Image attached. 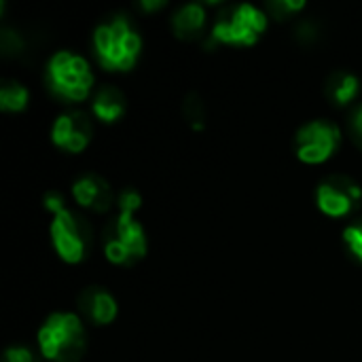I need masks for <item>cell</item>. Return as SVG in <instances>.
I'll use <instances>...</instances> for the list:
<instances>
[{"label": "cell", "instance_id": "cell-1", "mask_svg": "<svg viewBox=\"0 0 362 362\" xmlns=\"http://www.w3.org/2000/svg\"><path fill=\"white\" fill-rule=\"evenodd\" d=\"M140 202L134 189H125L117 202L119 214L104 229V252L117 265H134L146 252V235L136 218Z\"/></svg>", "mask_w": 362, "mask_h": 362}, {"label": "cell", "instance_id": "cell-2", "mask_svg": "<svg viewBox=\"0 0 362 362\" xmlns=\"http://www.w3.org/2000/svg\"><path fill=\"white\" fill-rule=\"evenodd\" d=\"M93 47L106 70H129L138 59L142 40L127 17L117 15L95 28Z\"/></svg>", "mask_w": 362, "mask_h": 362}, {"label": "cell", "instance_id": "cell-3", "mask_svg": "<svg viewBox=\"0 0 362 362\" xmlns=\"http://www.w3.org/2000/svg\"><path fill=\"white\" fill-rule=\"evenodd\" d=\"M38 346L45 358L76 362L85 352V327L76 314L55 312L38 331Z\"/></svg>", "mask_w": 362, "mask_h": 362}, {"label": "cell", "instance_id": "cell-4", "mask_svg": "<svg viewBox=\"0 0 362 362\" xmlns=\"http://www.w3.org/2000/svg\"><path fill=\"white\" fill-rule=\"evenodd\" d=\"M47 83L57 98L81 102L93 87V74L85 57L72 51H57L49 59Z\"/></svg>", "mask_w": 362, "mask_h": 362}, {"label": "cell", "instance_id": "cell-5", "mask_svg": "<svg viewBox=\"0 0 362 362\" xmlns=\"http://www.w3.org/2000/svg\"><path fill=\"white\" fill-rule=\"evenodd\" d=\"M267 28V15L255 4L242 2L218 13L212 38L225 45H255Z\"/></svg>", "mask_w": 362, "mask_h": 362}, {"label": "cell", "instance_id": "cell-6", "mask_svg": "<svg viewBox=\"0 0 362 362\" xmlns=\"http://www.w3.org/2000/svg\"><path fill=\"white\" fill-rule=\"evenodd\" d=\"M51 240L57 250V255L68 263L83 261L89 242H91V229L78 214L70 212L68 208H62L53 214L51 221Z\"/></svg>", "mask_w": 362, "mask_h": 362}, {"label": "cell", "instance_id": "cell-7", "mask_svg": "<svg viewBox=\"0 0 362 362\" xmlns=\"http://www.w3.org/2000/svg\"><path fill=\"white\" fill-rule=\"evenodd\" d=\"M339 142L341 134L337 125L322 119L305 123L297 132V157L303 163H322L337 151Z\"/></svg>", "mask_w": 362, "mask_h": 362}, {"label": "cell", "instance_id": "cell-8", "mask_svg": "<svg viewBox=\"0 0 362 362\" xmlns=\"http://www.w3.org/2000/svg\"><path fill=\"white\" fill-rule=\"evenodd\" d=\"M362 199V191L356 180L344 174H333L320 182L316 191L318 208L327 216H346L350 214Z\"/></svg>", "mask_w": 362, "mask_h": 362}, {"label": "cell", "instance_id": "cell-9", "mask_svg": "<svg viewBox=\"0 0 362 362\" xmlns=\"http://www.w3.org/2000/svg\"><path fill=\"white\" fill-rule=\"evenodd\" d=\"M91 136H93L91 121L81 110H70L59 115L51 129L53 142L68 153H81L89 144Z\"/></svg>", "mask_w": 362, "mask_h": 362}, {"label": "cell", "instance_id": "cell-10", "mask_svg": "<svg viewBox=\"0 0 362 362\" xmlns=\"http://www.w3.org/2000/svg\"><path fill=\"white\" fill-rule=\"evenodd\" d=\"M72 195L78 206L93 210V212H106L115 202V191L108 185L106 178L98 174H85L72 185Z\"/></svg>", "mask_w": 362, "mask_h": 362}, {"label": "cell", "instance_id": "cell-11", "mask_svg": "<svg viewBox=\"0 0 362 362\" xmlns=\"http://www.w3.org/2000/svg\"><path fill=\"white\" fill-rule=\"evenodd\" d=\"M78 310L93 325H110L117 318V301L102 286H89L78 295Z\"/></svg>", "mask_w": 362, "mask_h": 362}, {"label": "cell", "instance_id": "cell-12", "mask_svg": "<svg viewBox=\"0 0 362 362\" xmlns=\"http://www.w3.org/2000/svg\"><path fill=\"white\" fill-rule=\"evenodd\" d=\"M206 25V11L202 4L197 2H189L185 6H180L174 17H172V28L174 34L182 40H193L202 34Z\"/></svg>", "mask_w": 362, "mask_h": 362}, {"label": "cell", "instance_id": "cell-13", "mask_svg": "<svg viewBox=\"0 0 362 362\" xmlns=\"http://www.w3.org/2000/svg\"><path fill=\"white\" fill-rule=\"evenodd\" d=\"M125 110V95L119 87L115 85H104L95 98H93V115L104 121V123H112L117 121Z\"/></svg>", "mask_w": 362, "mask_h": 362}, {"label": "cell", "instance_id": "cell-14", "mask_svg": "<svg viewBox=\"0 0 362 362\" xmlns=\"http://www.w3.org/2000/svg\"><path fill=\"white\" fill-rule=\"evenodd\" d=\"M325 91L335 104H350L358 93V78L352 72L337 70L329 76Z\"/></svg>", "mask_w": 362, "mask_h": 362}, {"label": "cell", "instance_id": "cell-15", "mask_svg": "<svg viewBox=\"0 0 362 362\" xmlns=\"http://www.w3.org/2000/svg\"><path fill=\"white\" fill-rule=\"evenodd\" d=\"M28 104V89L17 81H2L0 85V108L6 112H17Z\"/></svg>", "mask_w": 362, "mask_h": 362}, {"label": "cell", "instance_id": "cell-16", "mask_svg": "<svg viewBox=\"0 0 362 362\" xmlns=\"http://www.w3.org/2000/svg\"><path fill=\"white\" fill-rule=\"evenodd\" d=\"M185 117L189 119V123L195 127V129H202L204 127V119H206V108H204V102L197 93H189L187 100H185Z\"/></svg>", "mask_w": 362, "mask_h": 362}, {"label": "cell", "instance_id": "cell-17", "mask_svg": "<svg viewBox=\"0 0 362 362\" xmlns=\"http://www.w3.org/2000/svg\"><path fill=\"white\" fill-rule=\"evenodd\" d=\"M344 240H346V244H348L350 252H352L358 261H362V218L354 221L352 225H348V227H346V231H344Z\"/></svg>", "mask_w": 362, "mask_h": 362}, {"label": "cell", "instance_id": "cell-18", "mask_svg": "<svg viewBox=\"0 0 362 362\" xmlns=\"http://www.w3.org/2000/svg\"><path fill=\"white\" fill-rule=\"evenodd\" d=\"M303 6H305L303 0H274V2H269V11L276 19H284L286 15L301 11Z\"/></svg>", "mask_w": 362, "mask_h": 362}, {"label": "cell", "instance_id": "cell-19", "mask_svg": "<svg viewBox=\"0 0 362 362\" xmlns=\"http://www.w3.org/2000/svg\"><path fill=\"white\" fill-rule=\"evenodd\" d=\"M2 362H38V358L23 346H13L4 352Z\"/></svg>", "mask_w": 362, "mask_h": 362}, {"label": "cell", "instance_id": "cell-20", "mask_svg": "<svg viewBox=\"0 0 362 362\" xmlns=\"http://www.w3.org/2000/svg\"><path fill=\"white\" fill-rule=\"evenodd\" d=\"M0 47L8 55V53H15L21 47V40H19V36L13 30H2V34H0Z\"/></svg>", "mask_w": 362, "mask_h": 362}, {"label": "cell", "instance_id": "cell-21", "mask_svg": "<svg viewBox=\"0 0 362 362\" xmlns=\"http://www.w3.org/2000/svg\"><path fill=\"white\" fill-rule=\"evenodd\" d=\"M45 208L49 210V212H59L62 208H66L64 206V199H62V195L59 193H55V191H51V193H47L45 195Z\"/></svg>", "mask_w": 362, "mask_h": 362}, {"label": "cell", "instance_id": "cell-22", "mask_svg": "<svg viewBox=\"0 0 362 362\" xmlns=\"http://www.w3.org/2000/svg\"><path fill=\"white\" fill-rule=\"evenodd\" d=\"M354 134L362 146V106H358V110L354 112Z\"/></svg>", "mask_w": 362, "mask_h": 362}, {"label": "cell", "instance_id": "cell-23", "mask_svg": "<svg viewBox=\"0 0 362 362\" xmlns=\"http://www.w3.org/2000/svg\"><path fill=\"white\" fill-rule=\"evenodd\" d=\"M142 6L148 8V11H151V8H159V6H163V0H153V2H151V0H144Z\"/></svg>", "mask_w": 362, "mask_h": 362}]
</instances>
